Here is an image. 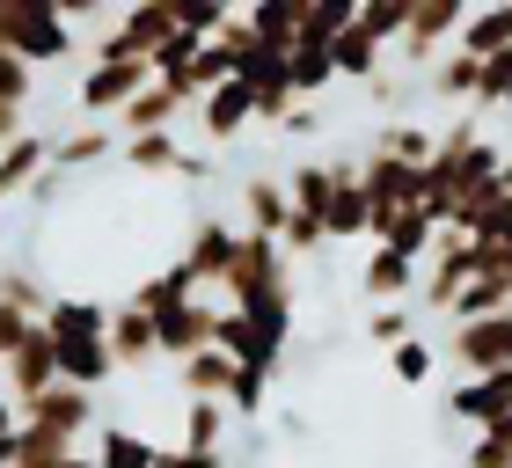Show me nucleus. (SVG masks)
<instances>
[{"instance_id": "f257e3e1", "label": "nucleus", "mask_w": 512, "mask_h": 468, "mask_svg": "<svg viewBox=\"0 0 512 468\" xmlns=\"http://www.w3.org/2000/svg\"><path fill=\"white\" fill-rule=\"evenodd\" d=\"M227 308H286L293 300V256L278 234H249L242 227V256H235V271H227Z\"/></svg>"}, {"instance_id": "f03ea898", "label": "nucleus", "mask_w": 512, "mask_h": 468, "mask_svg": "<svg viewBox=\"0 0 512 468\" xmlns=\"http://www.w3.org/2000/svg\"><path fill=\"white\" fill-rule=\"evenodd\" d=\"M0 44L30 66H59V59H74V22L52 0H0Z\"/></svg>"}, {"instance_id": "7ed1b4c3", "label": "nucleus", "mask_w": 512, "mask_h": 468, "mask_svg": "<svg viewBox=\"0 0 512 468\" xmlns=\"http://www.w3.org/2000/svg\"><path fill=\"white\" fill-rule=\"evenodd\" d=\"M139 88H154V59H139V52H96L88 59V74H81V117L88 125H110Z\"/></svg>"}, {"instance_id": "20e7f679", "label": "nucleus", "mask_w": 512, "mask_h": 468, "mask_svg": "<svg viewBox=\"0 0 512 468\" xmlns=\"http://www.w3.org/2000/svg\"><path fill=\"white\" fill-rule=\"evenodd\" d=\"M447 359L469 373H505L512 366V308L505 315H483V322H454L447 330Z\"/></svg>"}, {"instance_id": "39448f33", "label": "nucleus", "mask_w": 512, "mask_h": 468, "mask_svg": "<svg viewBox=\"0 0 512 468\" xmlns=\"http://www.w3.org/2000/svg\"><path fill=\"white\" fill-rule=\"evenodd\" d=\"M213 330H220V308L205 293L176 300V308H154V337H161V359L183 366L191 351H213Z\"/></svg>"}, {"instance_id": "423d86ee", "label": "nucleus", "mask_w": 512, "mask_h": 468, "mask_svg": "<svg viewBox=\"0 0 512 468\" xmlns=\"http://www.w3.org/2000/svg\"><path fill=\"white\" fill-rule=\"evenodd\" d=\"M22 425L44 432V439H59V447H74V439L96 425V395L74 388V381H59V388H44L37 403H22Z\"/></svg>"}, {"instance_id": "0eeeda50", "label": "nucleus", "mask_w": 512, "mask_h": 468, "mask_svg": "<svg viewBox=\"0 0 512 468\" xmlns=\"http://www.w3.org/2000/svg\"><path fill=\"white\" fill-rule=\"evenodd\" d=\"M454 417V425H469V432H491V425H505L512 417V366L505 373H461V388H447V403H439Z\"/></svg>"}, {"instance_id": "6e6552de", "label": "nucleus", "mask_w": 512, "mask_h": 468, "mask_svg": "<svg viewBox=\"0 0 512 468\" xmlns=\"http://www.w3.org/2000/svg\"><path fill=\"white\" fill-rule=\"evenodd\" d=\"M0 388H8L15 403H37L44 388H59V344H52V330H44V322H30V337L15 344L8 366H0Z\"/></svg>"}, {"instance_id": "1a4fd4ad", "label": "nucleus", "mask_w": 512, "mask_h": 468, "mask_svg": "<svg viewBox=\"0 0 512 468\" xmlns=\"http://www.w3.org/2000/svg\"><path fill=\"white\" fill-rule=\"evenodd\" d=\"M118 154H125V169H139V176H176V183H205V176H213V169H205V154H191L176 132L118 139Z\"/></svg>"}, {"instance_id": "9d476101", "label": "nucleus", "mask_w": 512, "mask_h": 468, "mask_svg": "<svg viewBox=\"0 0 512 468\" xmlns=\"http://www.w3.org/2000/svg\"><path fill=\"white\" fill-rule=\"evenodd\" d=\"M235 256H242V227L235 220H198L191 227V242H183V264H191L198 286H227V271H235Z\"/></svg>"}, {"instance_id": "9b49d317", "label": "nucleus", "mask_w": 512, "mask_h": 468, "mask_svg": "<svg viewBox=\"0 0 512 468\" xmlns=\"http://www.w3.org/2000/svg\"><path fill=\"white\" fill-rule=\"evenodd\" d=\"M359 183H366V198H374V213H403V205H425V169H410V161H388L366 147L359 161Z\"/></svg>"}, {"instance_id": "f8f14e48", "label": "nucleus", "mask_w": 512, "mask_h": 468, "mask_svg": "<svg viewBox=\"0 0 512 468\" xmlns=\"http://www.w3.org/2000/svg\"><path fill=\"white\" fill-rule=\"evenodd\" d=\"M110 359H118V373H139V366L161 359L154 315L139 308V300H110Z\"/></svg>"}, {"instance_id": "ddd939ff", "label": "nucleus", "mask_w": 512, "mask_h": 468, "mask_svg": "<svg viewBox=\"0 0 512 468\" xmlns=\"http://www.w3.org/2000/svg\"><path fill=\"white\" fill-rule=\"evenodd\" d=\"M44 176H52V139H44V132H22V139L0 147V205L30 198Z\"/></svg>"}, {"instance_id": "4468645a", "label": "nucleus", "mask_w": 512, "mask_h": 468, "mask_svg": "<svg viewBox=\"0 0 512 468\" xmlns=\"http://www.w3.org/2000/svg\"><path fill=\"white\" fill-rule=\"evenodd\" d=\"M439 242V213L432 205H403V213H374V249H395V256H417L425 264Z\"/></svg>"}, {"instance_id": "2eb2a0df", "label": "nucleus", "mask_w": 512, "mask_h": 468, "mask_svg": "<svg viewBox=\"0 0 512 468\" xmlns=\"http://www.w3.org/2000/svg\"><path fill=\"white\" fill-rule=\"evenodd\" d=\"M249 117H256V96H249L242 81H220L213 96L198 103V132L213 139V147H235V139L249 132Z\"/></svg>"}, {"instance_id": "dca6fc26", "label": "nucleus", "mask_w": 512, "mask_h": 468, "mask_svg": "<svg viewBox=\"0 0 512 468\" xmlns=\"http://www.w3.org/2000/svg\"><path fill=\"white\" fill-rule=\"evenodd\" d=\"M417 286H425V271H417V256H395V249H374L359 264V293L374 300V308H388V300H410Z\"/></svg>"}, {"instance_id": "f3484780", "label": "nucleus", "mask_w": 512, "mask_h": 468, "mask_svg": "<svg viewBox=\"0 0 512 468\" xmlns=\"http://www.w3.org/2000/svg\"><path fill=\"white\" fill-rule=\"evenodd\" d=\"M352 234H374V198L359 183V161H337V198H330V242H352Z\"/></svg>"}, {"instance_id": "a211bd4d", "label": "nucleus", "mask_w": 512, "mask_h": 468, "mask_svg": "<svg viewBox=\"0 0 512 468\" xmlns=\"http://www.w3.org/2000/svg\"><path fill=\"white\" fill-rule=\"evenodd\" d=\"M110 154H118V125H74V132L52 139V176H81Z\"/></svg>"}, {"instance_id": "6ab92c4d", "label": "nucleus", "mask_w": 512, "mask_h": 468, "mask_svg": "<svg viewBox=\"0 0 512 468\" xmlns=\"http://www.w3.org/2000/svg\"><path fill=\"white\" fill-rule=\"evenodd\" d=\"M176 388L183 403H227V388H235V359L213 344V351H191V359L176 366Z\"/></svg>"}, {"instance_id": "aec40b11", "label": "nucleus", "mask_w": 512, "mask_h": 468, "mask_svg": "<svg viewBox=\"0 0 512 468\" xmlns=\"http://www.w3.org/2000/svg\"><path fill=\"white\" fill-rule=\"evenodd\" d=\"M176 110H183V96L154 81V88H139V96L110 117V125H118V139H147V132H176Z\"/></svg>"}, {"instance_id": "412c9836", "label": "nucleus", "mask_w": 512, "mask_h": 468, "mask_svg": "<svg viewBox=\"0 0 512 468\" xmlns=\"http://www.w3.org/2000/svg\"><path fill=\"white\" fill-rule=\"evenodd\" d=\"M242 22H249L256 44H271V52H293V44H300V22H308V0H249Z\"/></svg>"}, {"instance_id": "4be33fe9", "label": "nucleus", "mask_w": 512, "mask_h": 468, "mask_svg": "<svg viewBox=\"0 0 512 468\" xmlns=\"http://www.w3.org/2000/svg\"><path fill=\"white\" fill-rule=\"evenodd\" d=\"M454 52H469V59L512 52V0H498V8H469V22H461V37H454Z\"/></svg>"}, {"instance_id": "5701e85b", "label": "nucleus", "mask_w": 512, "mask_h": 468, "mask_svg": "<svg viewBox=\"0 0 512 468\" xmlns=\"http://www.w3.org/2000/svg\"><path fill=\"white\" fill-rule=\"evenodd\" d=\"M293 213V198H286V176H249L242 183V227L249 234H278Z\"/></svg>"}, {"instance_id": "b1692460", "label": "nucleus", "mask_w": 512, "mask_h": 468, "mask_svg": "<svg viewBox=\"0 0 512 468\" xmlns=\"http://www.w3.org/2000/svg\"><path fill=\"white\" fill-rule=\"evenodd\" d=\"M286 198H293V213H315L322 227H330V198H337V161H293V176H286Z\"/></svg>"}, {"instance_id": "393cba45", "label": "nucleus", "mask_w": 512, "mask_h": 468, "mask_svg": "<svg viewBox=\"0 0 512 468\" xmlns=\"http://www.w3.org/2000/svg\"><path fill=\"white\" fill-rule=\"evenodd\" d=\"M227 432H235V410H227V403H183V439H176V447L227 454Z\"/></svg>"}, {"instance_id": "a878e982", "label": "nucleus", "mask_w": 512, "mask_h": 468, "mask_svg": "<svg viewBox=\"0 0 512 468\" xmlns=\"http://www.w3.org/2000/svg\"><path fill=\"white\" fill-rule=\"evenodd\" d=\"M381 52H388V44H381V37H366L359 22H352V30H344V37L330 44L337 81H381Z\"/></svg>"}, {"instance_id": "bb28decb", "label": "nucleus", "mask_w": 512, "mask_h": 468, "mask_svg": "<svg viewBox=\"0 0 512 468\" xmlns=\"http://www.w3.org/2000/svg\"><path fill=\"white\" fill-rule=\"evenodd\" d=\"M512 308V278H469V286L454 293V308H447V322H483V315H505Z\"/></svg>"}, {"instance_id": "cd10ccee", "label": "nucleus", "mask_w": 512, "mask_h": 468, "mask_svg": "<svg viewBox=\"0 0 512 468\" xmlns=\"http://www.w3.org/2000/svg\"><path fill=\"white\" fill-rule=\"evenodd\" d=\"M52 286H44L37 271H22V264H0V308H15V315H30V322H44V308H52Z\"/></svg>"}, {"instance_id": "c85d7f7f", "label": "nucleus", "mask_w": 512, "mask_h": 468, "mask_svg": "<svg viewBox=\"0 0 512 468\" xmlns=\"http://www.w3.org/2000/svg\"><path fill=\"white\" fill-rule=\"evenodd\" d=\"M374 154H388V161H410V169H425V161L439 154V139H432L425 125H417V117H410V125L395 117V125H381V132H374Z\"/></svg>"}, {"instance_id": "c756f323", "label": "nucleus", "mask_w": 512, "mask_h": 468, "mask_svg": "<svg viewBox=\"0 0 512 468\" xmlns=\"http://www.w3.org/2000/svg\"><path fill=\"white\" fill-rule=\"evenodd\" d=\"M286 66H293V96H300V103H315L322 88L337 81V59H330V44H293V59H286Z\"/></svg>"}, {"instance_id": "7c9ffc66", "label": "nucleus", "mask_w": 512, "mask_h": 468, "mask_svg": "<svg viewBox=\"0 0 512 468\" xmlns=\"http://www.w3.org/2000/svg\"><path fill=\"white\" fill-rule=\"evenodd\" d=\"M476 81H483V59H469V52H447L432 66V96H447V103H469L476 110Z\"/></svg>"}, {"instance_id": "2f4dec72", "label": "nucleus", "mask_w": 512, "mask_h": 468, "mask_svg": "<svg viewBox=\"0 0 512 468\" xmlns=\"http://www.w3.org/2000/svg\"><path fill=\"white\" fill-rule=\"evenodd\" d=\"M359 22V0H308V22H300V44H337Z\"/></svg>"}, {"instance_id": "473e14b6", "label": "nucleus", "mask_w": 512, "mask_h": 468, "mask_svg": "<svg viewBox=\"0 0 512 468\" xmlns=\"http://www.w3.org/2000/svg\"><path fill=\"white\" fill-rule=\"evenodd\" d=\"M169 15H176V30H191L198 44H213L242 8H227V0H169Z\"/></svg>"}, {"instance_id": "72a5a7b5", "label": "nucleus", "mask_w": 512, "mask_h": 468, "mask_svg": "<svg viewBox=\"0 0 512 468\" xmlns=\"http://www.w3.org/2000/svg\"><path fill=\"white\" fill-rule=\"evenodd\" d=\"M410 15H417V0H359V30L381 37V44H403Z\"/></svg>"}, {"instance_id": "f704fd0d", "label": "nucleus", "mask_w": 512, "mask_h": 468, "mask_svg": "<svg viewBox=\"0 0 512 468\" xmlns=\"http://www.w3.org/2000/svg\"><path fill=\"white\" fill-rule=\"evenodd\" d=\"M154 461H161V447L139 432H103V447H96V468H154Z\"/></svg>"}, {"instance_id": "c9c22d12", "label": "nucleus", "mask_w": 512, "mask_h": 468, "mask_svg": "<svg viewBox=\"0 0 512 468\" xmlns=\"http://www.w3.org/2000/svg\"><path fill=\"white\" fill-rule=\"evenodd\" d=\"M461 468H512V417H505V425H491V432H469Z\"/></svg>"}, {"instance_id": "e433bc0d", "label": "nucleus", "mask_w": 512, "mask_h": 468, "mask_svg": "<svg viewBox=\"0 0 512 468\" xmlns=\"http://www.w3.org/2000/svg\"><path fill=\"white\" fill-rule=\"evenodd\" d=\"M264 395H271V373H264V366H235V388H227V410H235V425H249V417L264 410Z\"/></svg>"}, {"instance_id": "4c0bfd02", "label": "nucleus", "mask_w": 512, "mask_h": 468, "mask_svg": "<svg viewBox=\"0 0 512 468\" xmlns=\"http://www.w3.org/2000/svg\"><path fill=\"white\" fill-rule=\"evenodd\" d=\"M388 373H395L403 388H425V381H432V344H425V337H403V344L388 351Z\"/></svg>"}, {"instance_id": "58836bf2", "label": "nucleus", "mask_w": 512, "mask_h": 468, "mask_svg": "<svg viewBox=\"0 0 512 468\" xmlns=\"http://www.w3.org/2000/svg\"><path fill=\"white\" fill-rule=\"evenodd\" d=\"M278 242H286V256H322V249H330V227H322L315 213H286Z\"/></svg>"}, {"instance_id": "ea45409f", "label": "nucleus", "mask_w": 512, "mask_h": 468, "mask_svg": "<svg viewBox=\"0 0 512 468\" xmlns=\"http://www.w3.org/2000/svg\"><path fill=\"white\" fill-rule=\"evenodd\" d=\"M366 337L374 344H403V337H417V315H410V300H388V308H374V322H366Z\"/></svg>"}, {"instance_id": "a19ab883", "label": "nucleus", "mask_w": 512, "mask_h": 468, "mask_svg": "<svg viewBox=\"0 0 512 468\" xmlns=\"http://www.w3.org/2000/svg\"><path fill=\"white\" fill-rule=\"evenodd\" d=\"M30 88H37V66H30V59H15L8 44H0V96L30 110Z\"/></svg>"}, {"instance_id": "79ce46f5", "label": "nucleus", "mask_w": 512, "mask_h": 468, "mask_svg": "<svg viewBox=\"0 0 512 468\" xmlns=\"http://www.w3.org/2000/svg\"><path fill=\"white\" fill-rule=\"evenodd\" d=\"M154 468H227V454H198V447H161Z\"/></svg>"}, {"instance_id": "37998d69", "label": "nucleus", "mask_w": 512, "mask_h": 468, "mask_svg": "<svg viewBox=\"0 0 512 468\" xmlns=\"http://www.w3.org/2000/svg\"><path fill=\"white\" fill-rule=\"evenodd\" d=\"M30 337V315H15V308H0V366L15 359V344Z\"/></svg>"}, {"instance_id": "c03bdc74", "label": "nucleus", "mask_w": 512, "mask_h": 468, "mask_svg": "<svg viewBox=\"0 0 512 468\" xmlns=\"http://www.w3.org/2000/svg\"><path fill=\"white\" fill-rule=\"evenodd\" d=\"M278 132H293V139H315V132H322V110H315V103H293V117H286Z\"/></svg>"}, {"instance_id": "a18cd8bd", "label": "nucleus", "mask_w": 512, "mask_h": 468, "mask_svg": "<svg viewBox=\"0 0 512 468\" xmlns=\"http://www.w3.org/2000/svg\"><path fill=\"white\" fill-rule=\"evenodd\" d=\"M22 132H30V117H22V103H8V96H0V147H8V139H22Z\"/></svg>"}, {"instance_id": "49530a36", "label": "nucleus", "mask_w": 512, "mask_h": 468, "mask_svg": "<svg viewBox=\"0 0 512 468\" xmlns=\"http://www.w3.org/2000/svg\"><path fill=\"white\" fill-rule=\"evenodd\" d=\"M52 8H59L66 22H96V15H110V0H52Z\"/></svg>"}, {"instance_id": "de8ad7c7", "label": "nucleus", "mask_w": 512, "mask_h": 468, "mask_svg": "<svg viewBox=\"0 0 512 468\" xmlns=\"http://www.w3.org/2000/svg\"><path fill=\"white\" fill-rule=\"evenodd\" d=\"M15 432H22V403H15L8 388H0V439H15Z\"/></svg>"}, {"instance_id": "09e8293b", "label": "nucleus", "mask_w": 512, "mask_h": 468, "mask_svg": "<svg viewBox=\"0 0 512 468\" xmlns=\"http://www.w3.org/2000/svg\"><path fill=\"white\" fill-rule=\"evenodd\" d=\"M0 468H15V439H0Z\"/></svg>"}, {"instance_id": "8fccbe9b", "label": "nucleus", "mask_w": 512, "mask_h": 468, "mask_svg": "<svg viewBox=\"0 0 512 468\" xmlns=\"http://www.w3.org/2000/svg\"><path fill=\"white\" fill-rule=\"evenodd\" d=\"M454 8H476V0H454Z\"/></svg>"}, {"instance_id": "3c124183", "label": "nucleus", "mask_w": 512, "mask_h": 468, "mask_svg": "<svg viewBox=\"0 0 512 468\" xmlns=\"http://www.w3.org/2000/svg\"><path fill=\"white\" fill-rule=\"evenodd\" d=\"M476 8H498V0H476Z\"/></svg>"}, {"instance_id": "603ef678", "label": "nucleus", "mask_w": 512, "mask_h": 468, "mask_svg": "<svg viewBox=\"0 0 512 468\" xmlns=\"http://www.w3.org/2000/svg\"><path fill=\"white\" fill-rule=\"evenodd\" d=\"M227 8H249V0H227Z\"/></svg>"}, {"instance_id": "864d4df0", "label": "nucleus", "mask_w": 512, "mask_h": 468, "mask_svg": "<svg viewBox=\"0 0 512 468\" xmlns=\"http://www.w3.org/2000/svg\"><path fill=\"white\" fill-rule=\"evenodd\" d=\"M505 110H512V96H505Z\"/></svg>"}]
</instances>
